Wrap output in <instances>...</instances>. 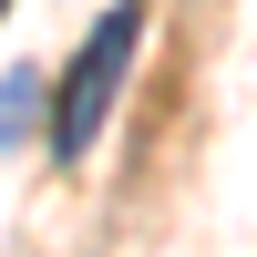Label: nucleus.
I'll use <instances>...</instances> for the list:
<instances>
[{"label": "nucleus", "mask_w": 257, "mask_h": 257, "mask_svg": "<svg viewBox=\"0 0 257 257\" xmlns=\"http://www.w3.org/2000/svg\"><path fill=\"white\" fill-rule=\"evenodd\" d=\"M134 41H144V0H113V11L93 21V41L72 52V72L52 82V155H62V165H82V155H93L103 113H113V93H123Z\"/></svg>", "instance_id": "nucleus-1"}, {"label": "nucleus", "mask_w": 257, "mask_h": 257, "mask_svg": "<svg viewBox=\"0 0 257 257\" xmlns=\"http://www.w3.org/2000/svg\"><path fill=\"white\" fill-rule=\"evenodd\" d=\"M41 103H52V82H41V72H11V82H0V144H21V123H31Z\"/></svg>", "instance_id": "nucleus-2"}, {"label": "nucleus", "mask_w": 257, "mask_h": 257, "mask_svg": "<svg viewBox=\"0 0 257 257\" xmlns=\"http://www.w3.org/2000/svg\"><path fill=\"white\" fill-rule=\"evenodd\" d=\"M0 11H11V0H0Z\"/></svg>", "instance_id": "nucleus-3"}]
</instances>
